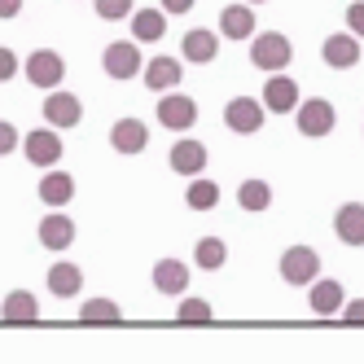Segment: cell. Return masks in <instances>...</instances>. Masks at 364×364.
Returning a JSON list of instances; mask_svg holds the SVG:
<instances>
[{
  "mask_svg": "<svg viewBox=\"0 0 364 364\" xmlns=\"http://www.w3.org/2000/svg\"><path fill=\"white\" fill-rule=\"evenodd\" d=\"M250 62L259 66V70H285L294 62V44L285 40L281 31H264V36H250Z\"/></svg>",
  "mask_w": 364,
  "mask_h": 364,
  "instance_id": "1",
  "label": "cell"
},
{
  "mask_svg": "<svg viewBox=\"0 0 364 364\" xmlns=\"http://www.w3.org/2000/svg\"><path fill=\"white\" fill-rule=\"evenodd\" d=\"M264 119H268V106L259 97H232L224 106V127L237 132V136H255L259 127H264Z\"/></svg>",
  "mask_w": 364,
  "mask_h": 364,
  "instance_id": "2",
  "label": "cell"
},
{
  "mask_svg": "<svg viewBox=\"0 0 364 364\" xmlns=\"http://www.w3.org/2000/svg\"><path fill=\"white\" fill-rule=\"evenodd\" d=\"M294 119H299V132L316 141V136H329V132H333L338 110H333V101L311 97V101H299V106H294Z\"/></svg>",
  "mask_w": 364,
  "mask_h": 364,
  "instance_id": "3",
  "label": "cell"
},
{
  "mask_svg": "<svg viewBox=\"0 0 364 364\" xmlns=\"http://www.w3.org/2000/svg\"><path fill=\"white\" fill-rule=\"evenodd\" d=\"M281 277H285V285H311L321 277V255L311 246H290L281 255Z\"/></svg>",
  "mask_w": 364,
  "mask_h": 364,
  "instance_id": "4",
  "label": "cell"
},
{
  "mask_svg": "<svg viewBox=\"0 0 364 364\" xmlns=\"http://www.w3.org/2000/svg\"><path fill=\"white\" fill-rule=\"evenodd\" d=\"M159 123L163 127H171V132H189V127L198 123V101L193 97H185V92H163V101H159Z\"/></svg>",
  "mask_w": 364,
  "mask_h": 364,
  "instance_id": "5",
  "label": "cell"
},
{
  "mask_svg": "<svg viewBox=\"0 0 364 364\" xmlns=\"http://www.w3.org/2000/svg\"><path fill=\"white\" fill-rule=\"evenodd\" d=\"M27 80L36 88H58L66 80V62L62 53H53V48H36V53L27 58Z\"/></svg>",
  "mask_w": 364,
  "mask_h": 364,
  "instance_id": "6",
  "label": "cell"
},
{
  "mask_svg": "<svg viewBox=\"0 0 364 364\" xmlns=\"http://www.w3.org/2000/svg\"><path fill=\"white\" fill-rule=\"evenodd\" d=\"M101 66H106L110 80H132V75H141V48H136V40L110 44L106 53H101Z\"/></svg>",
  "mask_w": 364,
  "mask_h": 364,
  "instance_id": "7",
  "label": "cell"
},
{
  "mask_svg": "<svg viewBox=\"0 0 364 364\" xmlns=\"http://www.w3.org/2000/svg\"><path fill=\"white\" fill-rule=\"evenodd\" d=\"M44 119L53 127H75L84 119V106L75 92H62V88H48V101H44Z\"/></svg>",
  "mask_w": 364,
  "mask_h": 364,
  "instance_id": "8",
  "label": "cell"
},
{
  "mask_svg": "<svg viewBox=\"0 0 364 364\" xmlns=\"http://www.w3.org/2000/svg\"><path fill=\"white\" fill-rule=\"evenodd\" d=\"M22 149H27V159L36 163V167H58L62 163V154H66V145H62V136L58 132H36L22 141Z\"/></svg>",
  "mask_w": 364,
  "mask_h": 364,
  "instance_id": "9",
  "label": "cell"
},
{
  "mask_svg": "<svg viewBox=\"0 0 364 364\" xmlns=\"http://www.w3.org/2000/svg\"><path fill=\"white\" fill-rule=\"evenodd\" d=\"M321 58H325V66H333V70H351V66L360 62V36H351V31L329 36L325 48H321Z\"/></svg>",
  "mask_w": 364,
  "mask_h": 364,
  "instance_id": "10",
  "label": "cell"
},
{
  "mask_svg": "<svg viewBox=\"0 0 364 364\" xmlns=\"http://www.w3.org/2000/svg\"><path fill=\"white\" fill-rule=\"evenodd\" d=\"M268 106V114H285V110H294L299 106V84L290 80V75H277L272 70V80L264 84V97H259Z\"/></svg>",
  "mask_w": 364,
  "mask_h": 364,
  "instance_id": "11",
  "label": "cell"
},
{
  "mask_svg": "<svg viewBox=\"0 0 364 364\" xmlns=\"http://www.w3.org/2000/svg\"><path fill=\"white\" fill-rule=\"evenodd\" d=\"M154 290L167 294V299H180L189 290V268L180 264V259H159V264H154Z\"/></svg>",
  "mask_w": 364,
  "mask_h": 364,
  "instance_id": "12",
  "label": "cell"
},
{
  "mask_svg": "<svg viewBox=\"0 0 364 364\" xmlns=\"http://www.w3.org/2000/svg\"><path fill=\"white\" fill-rule=\"evenodd\" d=\"M333 232L343 246H364V202H343L333 215Z\"/></svg>",
  "mask_w": 364,
  "mask_h": 364,
  "instance_id": "13",
  "label": "cell"
},
{
  "mask_svg": "<svg viewBox=\"0 0 364 364\" xmlns=\"http://www.w3.org/2000/svg\"><path fill=\"white\" fill-rule=\"evenodd\" d=\"M110 145L119 149V154H141V149H149V127L141 123V119H119L114 127H110Z\"/></svg>",
  "mask_w": 364,
  "mask_h": 364,
  "instance_id": "14",
  "label": "cell"
},
{
  "mask_svg": "<svg viewBox=\"0 0 364 364\" xmlns=\"http://www.w3.org/2000/svg\"><path fill=\"white\" fill-rule=\"evenodd\" d=\"M75 242V220L62 215V206H53V215L40 220V246L44 250H66Z\"/></svg>",
  "mask_w": 364,
  "mask_h": 364,
  "instance_id": "15",
  "label": "cell"
},
{
  "mask_svg": "<svg viewBox=\"0 0 364 364\" xmlns=\"http://www.w3.org/2000/svg\"><path fill=\"white\" fill-rule=\"evenodd\" d=\"M167 163H171L176 176H202L206 171V145L202 141H176Z\"/></svg>",
  "mask_w": 364,
  "mask_h": 364,
  "instance_id": "16",
  "label": "cell"
},
{
  "mask_svg": "<svg viewBox=\"0 0 364 364\" xmlns=\"http://www.w3.org/2000/svg\"><path fill=\"white\" fill-rule=\"evenodd\" d=\"M215 53H220V40H215V31H206V27H193L185 40H180V58L193 62V66L215 62Z\"/></svg>",
  "mask_w": 364,
  "mask_h": 364,
  "instance_id": "17",
  "label": "cell"
},
{
  "mask_svg": "<svg viewBox=\"0 0 364 364\" xmlns=\"http://www.w3.org/2000/svg\"><path fill=\"white\" fill-rule=\"evenodd\" d=\"M0 321L5 325H36L40 321V303L31 290H14L5 303H0Z\"/></svg>",
  "mask_w": 364,
  "mask_h": 364,
  "instance_id": "18",
  "label": "cell"
},
{
  "mask_svg": "<svg viewBox=\"0 0 364 364\" xmlns=\"http://www.w3.org/2000/svg\"><path fill=\"white\" fill-rule=\"evenodd\" d=\"M220 36L224 40H250L255 36V5H228L224 14H220Z\"/></svg>",
  "mask_w": 364,
  "mask_h": 364,
  "instance_id": "19",
  "label": "cell"
},
{
  "mask_svg": "<svg viewBox=\"0 0 364 364\" xmlns=\"http://www.w3.org/2000/svg\"><path fill=\"white\" fill-rule=\"evenodd\" d=\"M347 303L343 294V281H311V290H307V307L316 311V316H338V307Z\"/></svg>",
  "mask_w": 364,
  "mask_h": 364,
  "instance_id": "20",
  "label": "cell"
},
{
  "mask_svg": "<svg viewBox=\"0 0 364 364\" xmlns=\"http://www.w3.org/2000/svg\"><path fill=\"white\" fill-rule=\"evenodd\" d=\"M180 58H154L149 66H145V88H154V92H171V88H180Z\"/></svg>",
  "mask_w": 364,
  "mask_h": 364,
  "instance_id": "21",
  "label": "cell"
},
{
  "mask_svg": "<svg viewBox=\"0 0 364 364\" xmlns=\"http://www.w3.org/2000/svg\"><path fill=\"white\" fill-rule=\"evenodd\" d=\"M167 36V14L163 9H132V40L159 44Z\"/></svg>",
  "mask_w": 364,
  "mask_h": 364,
  "instance_id": "22",
  "label": "cell"
},
{
  "mask_svg": "<svg viewBox=\"0 0 364 364\" xmlns=\"http://www.w3.org/2000/svg\"><path fill=\"white\" fill-rule=\"evenodd\" d=\"M70 198H75V176L48 171V176L40 180V202H44V206H66Z\"/></svg>",
  "mask_w": 364,
  "mask_h": 364,
  "instance_id": "23",
  "label": "cell"
},
{
  "mask_svg": "<svg viewBox=\"0 0 364 364\" xmlns=\"http://www.w3.org/2000/svg\"><path fill=\"white\" fill-rule=\"evenodd\" d=\"M48 290H53L58 299H75L84 290V272L75 264H53V268H48Z\"/></svg>",
  "mask_w": 364,
  "mask_h": 364,
  "instance_id": "24",
  "label": "cell"
},
{
  "mask_svg": "<svg viewBox=\"0 0 364 364\" xmlns=\"http://www.w3.org/2000/svg\"><path fill=\"white\" fill-rule=\"evenodd\" d=\"M237 206L242 211H250V215H259V211H268L272 206V189H268V180H242V189H237Z\"/></svg>",
  "mask_w": 364,
  "mask_h": 364,
  "instance_id": "25",
  "label": "cell"
},
{
  "mask_svg": "<svg viewBox=\"0 0 364 364\" xmlns=\"http://www.w3.org/2000/svg\"><path fill=\"white\" fill-rule=\"evenodd\" d=\"M80 325H123V307L110 299H88L80 307Z\"/></svg>",
  "mask_w": 364,
  "mask_h": 364,
  "instance_id": "26",
  "label": "cell"
},
{
  "mask_svg": "<svg viewBox=\"0 0 364 364\" xmlns=\"http://www.w3.org/2000/svg\"><path fill=\"white\" fill-rule=\"evenodd\" d=\"M185 202H189V211H215L220 206V185L215 180H189Z\"/></svg>",
  "mask_w": 364,
  "mask_h": 364,
  "instance_id": "27",
  "label": "cell"
},
{
  "mask_svg": "<svg viewBox=\"0 0 364 364\" xmlns=\"http://www.w3.org/2000/svg\"><path fill=\"white\" fill-rule=\"evenodd\" d=\"M224 259H228V246H224L220 237H202V242H198V250H193V264H198V268H206V272L224 268Z\"/></svg>",
  "mask_w": 364,
  "mask_h": 364,
  "instance_id": "28",
  "label": "cell"
},
{
  "mask_svg": "<svg viewBox=\"0 0 364 364\" xmlns=\"http://www.w3.org/2000/svg\"><path fill=\"white\" fill-rule=\"evenodd\" d=\"M176 321H180V325H211L215 311H211V303H206V299H180Z\"/></svg>",
  "mask_w": 364,
  "mask_h": 364,
  "instance_id": "29",
  "label": "cell"
},
{
  "mask_svg": "<svg viewBox=\"0 0 364 364\" xmlns=\"http://www.w3.org/2000/svg\"><path fill=\"white\" fill-rule=\"evenodd\" d=\"M97 18H106V22L132 18V0H97Z\"/></svg>",
  "mask_w": 364,
  "mask_h": 364,
  "instance_id": "30",
  "label": "cell"
},
{
  "mask_svg": "<svg viewBox=\"0 0 364 364\" xmlns=\"http://www.w3.org/2000/svg\"><path fill=\"white\" fill-rule=\"evenodd\" d=\"M338 316H343V325H351V329H364V299L343 303V307H338Z\"/></svg>",
  "mask_w": 364,
  "mask_h": 364,
  "instance_id": "31",
  "label": "cell"
},
{
  "mask_svg": "<svg viewBox=\"0 0 364 364\" xmlns=\"http://www.w3.org/2000/svg\"><path fill=\"white\" fill-rule=\"evenodd\" d=\"M14 75H18V53H14V48H5V44H0V84H9Z\"/></svg>",
  "mask_w": 364,
  "mask_h": 364,
  "instance_id": "32",
  "label": "cell"
},
{
  "mask_svg": "<svg viewBox=\"0 0 364 364\" xmlns=\"http://www.w3.org/2000/svg\"><path fill=\"white\" fill-rule=\"evenodd\" d=\"M347 31L364 40V0H360V5H347Z\"/></svg>",
  "mask_w": 364,
  "mask_h": 364,
  "instance_id": "33",
  "label": "cell"
},
{
  "mask_svg": "<svg viewBox=\"0 0 364 364\" xmlns=\"http://www.w3.org/2000/svg\"><path fill=\"white\" fill-rule=\"evenodd\" d=\"M18 149V127L0 119V154H14Z\"/></svg>",
  "mask_w": 364,
  "mask_h": 364,
  "instance_id": "34",
  "label": "cell"
},
{
  "mask_svg": "<svg viewBox=\"0 0 364 364\" xmlns=\"http://www.w3.org/2000/svg\"><path fill=\"white\" fill-rule=\"evenodd\" d=\"M198 0H163V14H189Z\"/></svg>",
  "mask_w": 364,
  "mask_h": 364,
  "instance_id": "35",
  "label": "cell"
},
{
  "mask_svg": "<svg viewBox=\"0 0 364 364\" xmlns=\"http://www.w3.org/2000/svg\"><path fill=\"white\" fill-rule=\"evenodd\" d=\"M22 14V0H0V18H18Z\"/></svg>",
  "mask_w": 364,
  "mask_h": 364,
  "instance_id": "36",
  "label": "cell"
},
{
  "mask_svg": "<svg viewBox=\"0 0 364 364\" xmlns=\"http://www.w3.org/2000/svg\"><path fill=\"white\" fill-rule=\"evenodd\" d=\"M246 5H264V0H246Z\"/></svg>",
  "mask_w": 364,
  "mask_h": 364,
  "instance_id": "37",
  "label": "cell"
}]
</instances>
